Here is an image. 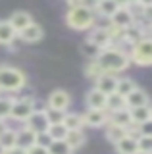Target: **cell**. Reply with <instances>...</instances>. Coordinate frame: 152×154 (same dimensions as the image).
Segmentation results:
<instances>
[{"mask_svg": "<svg viewBox=\"0 0 152 154\" xmlns=\"http://www.w3.org/2000/svg\"><path fill=\"white\" fill-rule=\"evenodd\" d=\"M69 104H71V96H69L68 91H64V89L52 91L50 96H48V100H46V106H48V108L60 110V112H68Z\"/></svg>", "mask_w": 152, "mask_h": 154, "instance_id": "obj_7", "label": "cell"}, {"mask_svg": "<svg viewBox=\"0 0 152 154\" xmlns=\"http://www.w3.org/2000/svg\"><path fill=\"white\" fill-rule=\"evenodd\" d=\"M44 114H46L48 123H62V119H64V114H65V112H60V110H54V108H46Z\"/></svg>", "mask_w": 152, "mask_h": 154, "instance_id": "obj_34", "label": "cell"}, {"mask_svg": "<svg viewBox=\"0 0 152 154\" xmlns=\"http://www.w3.org/2000/svg\"><path fill=\"white\" fill-rule=\"evenodd\" d=\"M0 154H4V148L2 146H0Z\"/></svg>", "mask_w": 152, "mask_h": 154, "instance_id": "obj_46", "label": "cell"}, {"mask_svg": "<svg viewBox=\"0 0 152 154\" xmlns=\"http://www.w3.org/2000/svg\"><path fill=\"white\" fill-rule=\"evenodd\" d=\"M85 102H87V108H93V110H104L106 106V94L100 93L98 89H91L85 96Z\"/></svg>", "mask_w": 152, "mask_h": 154, "instance_id": "obj_18", "label": "cell"}, {"mask_svg": "<svg viewBox=\"0 0 152 154\" xmlns=\"http://www.w3.org/2000/svg\"><path fill=\"white\" fill-rule=\"evenodd\" d=\"M135 81L129 79V77H117V83H116V91L114 93H117V94H121V96H125L127 93H131L133 89H135Z\"/></svg>", "mask_w": 152, "mask_h": 154, "instance_id": "obj_28", "label": "cell"}, {"mask_svg": "<svg viewBox=\"0 0 152 154\" xmlns=\"http://www.w3.org/2000/svg\"><path fill=\"white\" fill-rule=\"evenodd\" d=\"M81 52H83V56L87 58V60H96V56H98V52H100V48L94 46V45H91L89 41H85L83 45H81Z\"/></svg>", "mask_w": 152, "mask_h": 154, "instance_id": "obj_31", "label": "cell"}, {"mask_svg": "<svg viewBox=\"0 0 152 154\" xmlns=\"http://www.w3.org/2000/svg\"><path fill=\"white\" fill-rule=\"evenodd\" d=\"M137 146H139V150L152 152V135H141L137 139Z\"/></svg>", "mask_w": 152, "mask_h": 154, "instance_id": "obj_35", "label": "cell"}, {"mask_svg": "<svg viewBox=\"0 0 152 154\" xmlns=\"http://www.w3.org/2000/svg\"><path fill=\"white\" fill-rule=\"evenodd\" d=\"M137 4H139V6L148 8V6H152V0H137Z\"/></svg>", "mask_w": 152, "mask_h": 154, "instance_id": "obj_43", "label": "cell"}, {"mask_svg": "<svg viewBox=\"0 0 152 154\" xmlns=\"http://www.w3.org/2000/svg\"><path fill=\"white\" fill-rule=\"evenodd\" d=\"M46 108H48L46 102H42V100H33V112H44Z\"/></svg>", "mask_w": 152, "mask_h": 154, "instance_id": "obj_39", "label": "cell"}, {"mask_svg": "<svg viewBox=\"0 0 152 154\" xmlns=\"http://www.w3.org/2000/svg\"><path fill=\"white\" fill-rule=\"evenodd\" d=\"M12 96H0V119L10 118V108H12Z\"/></svg>", "mask_w": 152, "mask_h": 154, "instance_id": "obj_32", "label": "cell"}, {"mask_svg": "<svg viewBox=\"0 0 152 154\" xmlns=\"http://www.w3.org/2000/svg\"><path fill=\"white\" fill-rule=\"evenodd\" d=\"M129 114H131L133 125L152 119V112H150V106L148 104H146V106H137V108H129Z\"/></svg>", "mask_w": 152, "mask_h": 154, "instance_id": "obj_22", "label": "cell"}, {"mask_svg": "<svg viewBox=\"0 0 152 154\" xmlns=\"http://www.w3.org/2000/svg\"><path fill=\"white\" fill-rule=\"evenodd\" d=\"M152 119H148V122H142V123H137V131H139V135H152Z\"/></svg>", "mask_w": 152, "mask_h": 154, "instance_id": "obj_36", "label": "cell"}, {"mask_svg": "<svg viewBox=\"0 0 152 154\" xmlns=\"http://www.w3.org/2000/svg\"><path fill=\"white\" fill-rule=\"evenodd\" d=\"M8 127V123H6V119H0V133L4 131V129Z\"/></svg>", "mask_w": 152, "mask_h": 154, "instance_id": "obj_44", "label": "cell"}, {"mask_svg": "<svg viewBox=\"0 0 152 154\" xmlns=\"http://www.w3.org/2000/svg\"><path fill=\"white\" fill-rule=\"evenodd\" d=\"M87 41L91 42V45L98 46V48L102 50V48L112 46L114 38H112L110 29H108V27H93V29H91V33H89V37H87Z\"/></svg>", "mask_w": 152, "mask_h": 154, "instance_id": "obj_6", "label": "cell"}, {"mask_svg": "<svg viewBox=\"0 0 152 154\" xmlns=\"http://www.w3.org/2000/svg\"><path fill=\"white\" fill-rule=\"evenodd\" d=\"M85 133L83 129H68V133H65L64 141L68 143V146L71 148V150H77V148H81L85 144Z\"/></svg>", "mask_w": 152, "mask_h": 154, "instance_id": "obj_20", "label": "cell"}, {"mask_svg": "<svg viewBox=\"0 0 152 154\" xmlns=\"http://www.w3.org/2000/svg\"><path fill=\"white\" fill-rule=\"evenodd\" d=\"M127 56H129V62H133L137 66H142V67L150 66V62H152V41H150V37H142L141 41L133 42L131 52Z\"/></svg>", "mask_w": 152, "mask_h": 154, "instance_id": "obj_4", "label": "cell"}, {"mask_svg": "<svg viewBox=\"0 0 152 154\" xmlns=\"http://www.w3.org/2000/svg\"><path fill=\"white\" fill-rule=\"evenodd\" d=\"M120 8H133V4H137V0H114Z\"/></svg>", "mask_w": 152, "mask_h": 154, "instance_id": "obj_40", "label": "cell"}, {"mask_svg": "<svg viewBox=\"0 0 152 154\" xmlns=\"http://www.w3.org/2000/svg\"><path fill=\"white\" fill-rule=\"evenodd\" d=\"M48 119H46V114L44 112H31V116L25 119V127L31 129L33 133H46L48 129Z\"/></svg>", "mask_w": 152, "mask_h": 154, "instance_id": "obj_10", "label": "cell"}, {"mask_svg": "<svg viewBox=\"0 0 152 154\" xmlns=\"http://www.w3.org/2000/svg\"><path fill=\"white\" fill-rule=\"evenodd\" d=\"M146 104H148V94L142 89H139V87H135L131 93L125 94V106L127 108H137V106H146Z\"/></svg>", "mask_w": 152, "mask_h": 154, "instance_id": "obj_15", "label": "cell"}, {"mask_svg": "<svg viewBox=\"0 0 152 154\" xmlns=\"http://www.w3.org/2000/svg\"><path fill=\"white\" fill-rule=\"evenodd\" d=\"M83 118V125L85 127H102L108 123V112L106 110H93L87 108V112L81 114Z\"/></svg>", "mask_w": 152, "mask_h": 154, "instance_id": "obj_8", "label": "cell"}, {"mask_svg": "<svg viewBox=\"0 0 152 154\" xmlns=\"http://www.w3.org/2000/svg\"><path fill=\"white\" fill-rule=\"evenodd\" d=\"M116 150H117V154H135L137 150H139V146H137V139H133L131 135L121 137L120 141L116 143Z\"/></svg>", "mask_w": 152, "mask_h": 154, "instance_id": "obj_21", "label": "cell"}, {"mask_svg": "<svg viewBox=\"0 0 152 154\" xmlns=\"http://www.w3.org/2000/svg\"><path fill=\"white\" fill-rule=\"evenodd\" d=\"M116 83H117V75L116 73H108V71H102L100 75L94 79V89H98L104 94H110L116 91Z\"/></svg>", "mask_w": 152, "mask_h": 154, "instance_id": "obj_11", "label": "cell"}, {"mask_svg": "<svg viewBox=\"0 0 152 154\" xmlns=\"http://www.w3.org/2000/svg\"><path fill=\"white\" fill-rule=\"evenodd\" d=\"M100 73H102V69H100V66L96 64V60H89L87 66H85V75H87L89 79H96Z\"/></svg>", "mask_w": 152, "mask_h": 154, "instance_id": "obj_33", "label": "cell"}, {"mask_svg": "<svg viewBox=\"0 0 152 154\" xmlns=\"http://www.w3.org/2000/svg\"><path fill=\"white\" fill-rule=\"evenodd\" d=\"M108 123L120 125V127H123V129H129L133 125L129 108H121V110H116V112H108Z\"/></svg>", "mask_w": 152, "mask_h": 154, "instance_id": "obj_13", "label": "cell"}, {"mask_svg": "<svg viewBox=\"0 0 152 154\" xmlns=\"http://www.w3.org/2000/svg\"><path fill=\"white\" fill-rule=\"evenodd\" d=\"M135 154H150V152H146V150H137Z\"/></svg>", "mask_w": 152, "mask_h": 154, "instance_id": "obj_45", "label": "cell"}, {"mask_svg": "<svg viewBox=\"0 0 152 154\" xmlns=\"http://www.w3.org/2000/svg\"><path fill=\"white\" fill-rule=\"evenodd\" d=\"M27 85V77L20 67L0 66V93H17Z\"/></svg>", "mask_w": 152, "mask_h": 154, "instance_id": "obj_3", "label": "cell"}, {"mask_svg": "<svg viewBox=\"0 0 152 154\" xmlns=\"http://www.w3.org/2000/svg\"><path fill=\"white\" fill-rule=\"evenodd\" d=\"M4 154H27L25 148H20V146H12L8 150H4Z\"/></svg>", "mask_w": 152, "mask_h": 154, "instance_id": "obj_41", "label": "cell"}, {"mask_svg": "<svg viewBox=\"0 0 152 154\" xmlns=\"http://www.w3.org/2000/svg\"><path fill=\"white\" fill-rule=\"evenodd\" d=\"M27 154H48V148H46V146H42V144H33V146H29V148H27V150H25Z\"/></svg>", "mask_w": 152, "mask_h": 154, "instance_id": "obj_37", "label": "cell"}, {"mask_svg": "<svg viewBox=\"0 0 152 154\" xmlns=\"http://www.w3.org/2000/svg\"><path fill=\"white\" fill-rule=\"evenodd\" d=\"M120 8L114 0H94V14H98L100 17H106V19H110L114 16V12Z\"/></svg>", "mask_w": 152, "mask_h": 154, "instance_id": "obj_19", "label": "cell"}, {"mask_svg": "<svg viewBox=\"0 0 152 154\" xmlns=\"http://www.w3.org/2000/svg\"><path fill=\"white\" fill-rule=\"evenodd\" d=\"M0 146H2L4 150H8V148L16 146V129L6 127L2 133H0Z\"/></svg>", "mask_w": 152, "mask_h": 154, "instance_id": "obj_27", "label": "cell"}, {"mask_svg": "<svg viewBox=\"0 0 152 154\" xmlns=\"http://www.w3.org/2000/svg\"><path fill=\"white\" fill-rule=\"evenodd\" d=\"M65 133H68V129H65L64 123H50L48 129H46V135H48L52 141H60V139H64Z\"/></svg>", "mask_w": 152, "mask_h": 154, "instance_id": "obj_29", "label": "cell"}, {"mask_svg": "<svg viewBox=\"0 0 152 154\" xmlns=\"http://www.w3.org/2000/svg\"><path fill=\"white\" fill-rule=\"evenodd\" d=\"M127 135V129L120 127V125H112V123H106V139L110 143L116 144L117 141H120L121 137H125Z\"/></svg>", "mask_w": 152, "mask_h": 154, "instance_id": "obj_26", "label": "cell"}, {"mask_svg": "<svg viewBox=\"0 0 152 154\" xmlns=\"http://www.w3.org/2000/svg\"><path fill=\"white\" fill-rule=\"evenodd\" d=\"M17 33L14 31V27L8 23V19H4V21H0V45L4 46H10L14 41H16Z\"/></svg>", "mask_w": 152, "mask_h": 154, "instance_id": "obj_23", "label": "cell"}, {"mask_svg": "<svg viewBox=\"0 0 152 154\" xmlns=\"http://www.w3.org/2000/svg\"><path fill=\"white\" fill-rule=\"evenodd\" d=\"M62 123L65 125V129H83V118L81 114H75V112H65Z\"/></svg>", "mask_w": 152, "mask_h": 154, "instance_id": "obj_25", "label": "cell"}, {"mask_svg": "<svg viewBox=\"0 0 152 154\" xmlns=\"http://www.w3.org/2000/svg\"><path fill=\"white\" fill-rule=\"evenodd\" d=\"M42 27L39 25V23H29V25H27L25 29H21L20 33H17V35H20V38L23 42H39L41 38H42Z\"/></svg>", "mask_w": 152, "mask_h": 154, "instance_id": "obj_14", "label": "cell"}, {"mask_svg": "<svg viewBox=\"0 0 152 154\" xmlns=\"http://www.w3.org/2000/svg\"><path fill=\"white\" fill-rule=\"evenodd\" d=\"M83 4H87L85 0H68V6L69 8H75V6H83Z\"/></svg>", "mask_w": 152, "mask_h": 154, "instance_id": "obj_42", "label": "cell"}, {"mask_svg": "<svg viewBox=\"0 0 152 154\" xmlns=\"http://www.w3.org/2000/svg\"><path fill=\"white\" fill-rule=\"evenodd\" d=\"M94 21H96V14H94V10L89 4L69 8V12L65 14L68 27L75 29V31H87V29H91L94 25Z\"/></svg>", "mask_w": 152, "mask_h": 154, "instance_id": "obj_2", "label": "cell"}, {"mask_svg": "<svg viewBox=\"0 0 152 154\" xmlns=\"http://www.w3.org/2000/svg\"><path fill=\"white\" fill-rule=\"evenodd\" d=\"M131 23H135V16H133L131 8H117L114 12V16L110 17V25L120 27V29L129 27Z\"/></svg>", "mask_w": 152, "mask_h": 154, "instance_id": "obj_12", "label": "cell"}, {"mask_svg": "<svg viewBox=\"0 0 152 154\" xmlns=\"http://www.w3.org/2000/svg\"><path fill=\"white\" fill-rule=\"evenodd\" d=\"M73 150L68 146V143L64 141V139H60V141H52L48 144V154H71Z\"/></svg>", "mask_w": 152, "mask_h": 154, "instance_id": "obj_30", "label": "cell"}, {"mask_svg": "<svg viewBox=\"0 0 152 154\" xmlns=\"http://www.w3.org/2000/svg\"><path fill=\"white\" fill-rule=\"evenodd\" d=\"M96 64L100 66L102 71H108V73H120V71H125L129 67V56H127L125 50L116 46H108L102 48L96 56Z\"/></svg>", "mask_w": 152, "mask_h": 154, "instance_id": "obj_1", "label": "cell"}, {"mask_svg": "<svg viewBox=\"0 0 152 154\" xmlns=\"http://www.w3.org/2000/svg\"><path fill=\"white\" fill-rule=\"evenodd\" d=\"M35 143H37V144H42V146L48 148V144L52 143V139H50L46 133H39V135H37V141H35Z\"/></svg>", "mask_w": 152, "mask_h": 154, "instance_id": "obj_38", "label": "cell"}, {"mask_svg": "<svg viewBox=\"0 0 152 154\" xmlns=\"http://www.w3.org/2000/svg\"><path fill=\"white\" fill-rule=\"evenodd\" d=\"M8 23L14 27V31L16 33H20L21 29H25L29 23H33V16L29 12H23V10H20V12H14L10 19H8Z\"/></svg>", "mask_w": 152, "mask_h": 154, "instance_id": "obj_16", "label": "cell"}, {"mask_svg": "<svg viewBox=\"0 0 152 154\" xmlns=\"http://www.w3.org/2000/svg\"><path fill=\"white\" fill-rule=\"evenodd\" d=\"M33 112V98H14L10 108V118L17 122H25Z\"/></svg>", "mask_w": 152, "mask_h": 154, "instance_id": "obj_5", "label": "cell"}, {"mask_svg": "<svg viewBox=\"0 0 152 154\" xmlns=\"http://www.w3.org/2000/svg\"><path fill=\"white\" fill-rule=\"evenodd\" d=\"M142 37H148V27L142 25L141 21H135V23H131L129 27L123 29V38L121 41L127 42V45H133V42L141 41Z\"/></svg>", "mask_w": 152, "mask_h": 154, "instance_id": "obj_9", "label": "cell"}, {"mask_svg": "<svg viewBox=\"0 0 152 154\" xmlns=\"http://www.w3.org/2000/svg\"><path fill=\"white\" fill-rule=\"evenodd\" d=\"M37 141V133H33L31 129H27L25 125H23L21 129H16V146H20V148H29L33 146Z\"/></svg>", "mask_w": 152, "mask_h": 154, "instance_id": "obj_17", "label": "cell"}, {"mask_svg": "<svg viewBox=\"0 0 152 154\" xmlns=\"http://www.w3.org/2000/svg\"><path fill=\"white\" fill-rule=\"evenodd\" d=\"M121 108H127L125 106V96H121L117 93L106 94V106H104L106 112H116V110H121Z\"/></svg>", "mask_w": 152, "mask_h": 154, "instance_id": "obj_24", "label": "cell"}]
</instances>
